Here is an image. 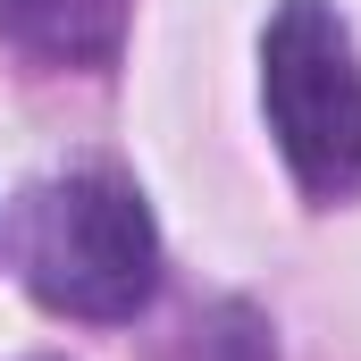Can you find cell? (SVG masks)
Returning a JSON list of instances; mask_svg holds the SVG:
<instances>
[{"label":"cell","instance_id":"obj_4","mask_svg":"<svg viewBox=\"0 0 361 361\" xmlns=\"http://www.w3.org/2000/svg\"><path fill=\"white\" fill-rule=\"evenodd\" d=\"M193 361H277L269 319H261L252 302H219V311L193 328Z\"/></svg>","mask_w":361,"mask_h":361},{"label":"cell","instance_id":"obj_2","mask_svg":"<svg viewBox=\"0 0 361 361\" xmlns=\"http://www.w3.org/2000/svg\"><path fill=\"white\" fill-rule=\"evenodd\" d=\"M261 109L311 202L361 193V51L336 0H277L261 34Z\"/></svg>","mask_w":361,"mask_h":361},{"label":"cell","instance_id":"obj_1","mask_svg":"<svg viewBox=\"0 0 361 361\" xmlns=\"http://www.w3.org/2000/svg\"><path fill=\"white\" fill-rule=\"evenodd\" d=\"M17 277L42 311L118 328L160 286V227L143 193L109 169L42 177L17 202Z\"/></svg>","mask_w":361,"mask_h":361},{"label":"cell","instance_id":"obj_3","mask_svg":"<svg viewBox=\"0 0 361 361\" xmlns=\"http://www.w3.org/2000/svg\"><path fill=\"white\" fill-rule=\"evenodd\" d=\"M0 34L34 59L101 68L126 34V0H0Z\"/></svg>","mask_w":361,"mask_h":361}]
</instances>
